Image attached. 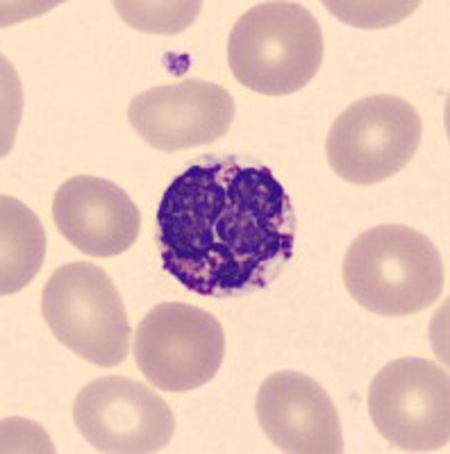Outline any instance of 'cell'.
Returning a JSON list of instances; mask_svg holds the SVG:
<instances>
[{
    "mask_svg": "<svg viewBox=\"0 0 450 454\" xmlns=\"http://www.w3.org/2000/svg\"><path fill=\"white\" fill-rule=\"evenodd\" d=\"M423 123L399 96H368L343 109L326 141L328 164L351 184H378L414 160Z\"/></svg>",
    "mask_w": 450,
    "mask_h": 454,
    "instance_id": "5b68a950",
    "label": "cell"
},
{
    "mask_svg": "<svg viewBox=\"0 0 450 454\" xmlns=\"http://www.w3.org/2000/svg\"><path fill=\"white\" fill-rule=\"evenodd\" d=\"M0 294L12 295L35 279L46 257V234L36 214L16 198L0 200Z\"/></svg>",
    "mask_w": 450,
    "mask_h": 454,
    "instance_id": "7c38bea8",
    "label": "cell"
},
{
    "mask_svg": "<svg viewBox=\"0 0 450 454\" xmlns=\"http://www.w3.org/2000/svg\"><path fill=\"white\" fill-rule=\"evenodd\" d=\"M42 314L52 336L100 368H114L130 355V327L114 282L96 263L59 266L43 286Z\"/></svg>",
    "mask_w": 450,
    "mask_h": 454,
    "instance_id": "277c9868",
    "label": "cell"
},
{
    "mask_svg": "<svg viewBox=\"0 0 450 454\" xmlns=\"http://www.w3.org/2000/svg\"><path fill=\"white\" fill-rule=\"evenodd\" d=\"M114 10L119 12L128 26L139 32H153V35H178L196 21L201 14L202 3H114Z\"/></svg>",
    "mask_w": 450,
    "mask_h": 454,
    "instance_id": "4fadbf2b",
    "label": "cell"
},
{
    "mask_svg": "<svg viewBox=\"0 0 450 454\" xmlns=\"http://www.w3.org/2000/svg\"><path fill=\"white\" fill-rule=\"evenodd\" d=\"M326 7L352 26L383 27L412 14L419 3H326Z\"/></svg>",
    "mask_w": 450,
    "mask_h": 454,
    "instance_id": "5bb4252c",
    "label": "cell"
},
{
    "mask_svg": "<svg viewBox=\"0 0 450 454\" xmlns=\"http://www.w3.org/2000/svg\"><path fill=\"white\" fill-rule=\"evenodd\" d=\"M255 411L266 439L289 454H342L339 411L321 384L298 371H280L262 382Z\"/></svg>",
    "mask_w": 450,
    "mask_h": 454,
    "instance_id": "30bf717a",
    "label": "cell"
},
{
    "mask_svg": "<svg viewBox=\"0 0 450 454\" xmlns=\"http://www.w3.org/2000/svg\"><path fill=\"white\" fill-rule=\"evenodd\" d=\"M73 420L96 452L153 454L171 443L176 416L162 395L130 377L109 375L75 395Z\"/></svg>",
    "mask_w": 450,
    "mask_h": 454,
    "instance_id": "ba28073f",
    "label": "cell"
},
{
    "mask_svg": "<svg viewBox=\"0 0 450 454\" xmlns=\"http://www.w3.org/2000/svg\"><path fill=\"white\" fill-rule=\"evenodd\" d=\"M225 334L209 311L185 302H162L135 332V362L160 391L185 393L209 384L221 371Z\"/></svg>",
    "mask_w": 450,
    "mask_h": 454,
    "instance_id": "8992f818",
    "label": "cell"
},
{
    "mask_svg": "<svg viewBox=\"0 0 450 454\" xmlns=\"http://www.w3.org/2000/svg\"><path fill=\"white\" fill-rule=\"evenodd\" d=\"M228 62L234 78L250 91L296 93L321 68V26L300 3H259L234 23Z\"/></svg>",
    "mask_w": 450,
    "mask_h": 454,
    "instance_id": "3957f363",
    "label": "cell"
},
{
    "mask_svg": "<svg viewBox=\"0 0 450 454\" xmlns=\"http://www.w3.org/2000/svg\"><path fill=\"white\" fill-rule=\"evenodd\" d=\"M343 284L371 314L409 316L441 298L446 269L425 234L407 225H378L351 243L343 259Z\"/></svg>",
    "mask_w": 450,
    "mask_h": 454,
    "instance_id": "7a4b0ae2",
    "label": "cell"
},
{
    "mask_svg": "<svg viewBox=\"0 0 450 454\" xmlns=\"http://www.w3.org/2000/svg\"><path fill=\"white\" fill-rule=\"evenodd\" d=\"M368 413L383 439L405 452H437L450 441V382L435 362L405 356L373 377Z\"/></svg>",
    "mask_w": 450,
    "mask_h": 454,
    "instance_id": "52a82bcc",
    "label": "cell"
},
{
    "mask_svg": "<svg viewBox=\"0 0 450 454\" xmlns=\"http://www.w3.org/2000/svg\"><path fill=\"white\" fill-rule=\"evenodd\" d=\"M128 121L155 150L198 148L225 137L234 121L230 91L205 80L153 87L130 100Z\"/></svg>",
    "mask_w": 450,
    "mask_h": 454,
    "instance_id": "9c48e42d",
    "label": "cell"
},
{
    "mask_svg": "<svg viewBox=\"0 0 450 454\" xmlns=\"http://www.w3.org/2000/svg\"><path fill=\"white\" fill-rule=\"evenodd\" d=\"M162 266L185 289L234 298L264 289L296 250V212L269 166L205 157L166 186Z\"/></svg>",
    "mask_w": 450,
    "mask_h": 454,
    "instance_id": "6da1fadb",
    "label": "cell"
},
{
    "mask_svg": "<svg viewBox=\"0 0 450 454\" xmlns=\"http://www.w3.org/2000/svg\"><path fill=\"white\" fill-rule=\"evenodd\" d=\"M52 221L73 248L89 257H116L135 246L141 214L114 182L75 176L52 200Z\"/></svg>",
    "mask_w": 450,
    "mask_h": 454,
    "instance_id": "8fae6325",
    "label": "cell"
}]
</instances>
